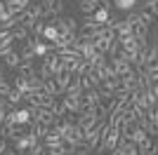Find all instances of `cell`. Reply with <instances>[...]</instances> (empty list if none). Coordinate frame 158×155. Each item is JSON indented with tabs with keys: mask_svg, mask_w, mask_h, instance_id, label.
Wrapping results in <instances>:
<instances>
[{
	"mask_svg": "<svg viewBox=\"0 0 158 155\" xmlns=\"http://www.w3.org/2000/svg\"><path fill=\"white\" fill-rule=\"evenodd\" d=\"M83 129L78 127L76 122H71V125H66L64 127V132H61V141H71V143H78V141H83Z\"/></svg>",
	"mask_w": 158,
	"mask_h": 155,
	"instance_id": "1",
	"label": "cell"
},
{
	"mask_svg": "<svg viewBox=\"0 0 158 155\" xmlns=\"http://www.w3.org/2000/svg\"><path fill=\"white\" fill-rule=\"evenodd\" d=\"M40 59H43V64H45L47 68L52 71V75H57V73L64 71V64H61V59L57 57V52H54V50H50L45 57H40Z\"/></svg>",
	"mask_w": 158,
	"mask_h": 155,
	"instance_id": "2",
	"label": "cell"
},
{
	"mask_svg": "<svg viewBox=\"0 0 158 155\" xmlns=\"http://www.w3.org/2000/svg\"><path fill=\"white\" fill-rule=\"evenodd\" d=\"M21 134H26V132L21 129V125H17V122H2L0 136H2L5 141H14V139H17V136H21Z\"/></svg>",
	"mask_w": 158,
	"mask_h": 155,
	"instance_id": "3",
	"label": "cell"
},
{
	"mask_svg": "<svg viewBox=\"0 0 158 155\" xmlns=\"http://www.w3.org/2000/svg\"><path fill=\"white\" fill-rule=\"evenodd\" d=\"M99 120H102V117H99L97 113H87V115H76V120H73V122L78 125L83 132H87V129H92Z\"/></svg>",
	"mask_w": 158,
	"mask_h": 155,
	"instance_id": "4",
	"label": "cell"
},
{
	"mask_svg": "<svg viewBox=\"0 0 158 155\" xmlns=\"http://www.w3.org/2000/svg\"><path fill=\"white\" fill-rule=\"evenodd\" d=\"M54 26H57V31H59V33H76L78 21L73 19V17H59Z\"/></svg>",
	"mask_w": 158,
	"mask_h": 155,
	"instance_id": "5",
	"label": "cell"
},
{
	"mask_svg": "<svg viewBox=\"0 0 158 155\" xmlns=\"http://www.w3.org/2000/svg\"><path fill=\"white\" fill-rule=\"evenodd\" d=\"M116 150H118V153H123V155H139L137 143H132L130 139H125V136H120V139H118V143H116Z\"/></svg>",
	"mask_w": 158,
	"mask_h": 155,
	"instance_id": "6",
	"label": "cell"
},
{
	"mask_svg": "<svg viewBox=\"0 0 158 155\" xmlns=\"http://www.w3.org/2000/svg\"><path fill=\"white\" fill-rule=\"evenodd\" d=\"M109 64H111V68H113L116 75H125L127 71H132V66L127 64L125 59H120V57H111V59H109Z\"/></svg>",
	"mask_w": 158,
	"mask_h": 155,
	"instance_id": "7",
	"label": "cell"
},
{
	"mask_svg": "<svg viewBox=\"0 0 158 155\" xmlns=\"http://www.w3.org/2000/svg\"><path fill=\"white\" fill-rule=\"evenodd\" d=\"M78 99H80V103H85V106H97V103H99V92H97V87H92V89H83Z\"/></svg>",
	"mask_w": 158,
	"mask_h": 155,
	"instance_id": "8",
	"label": "cell"
},
{
	"mask_svg": "<svg viewBox=\"0 0 158 155\" xmlns=\"http://www.w3.org/2000/svg\"><path fill=\"white\" fill-rule=\"evenodd\" d=\"M17 75L24 78V80L35 78V66H33V61H21V64L17 66Z\"/></svg>",
	"mask_w": 158,
	"mask_h": 155,
	"instance_id": "9",
	"label": "cell"
},
{
	"mask_svg": "<svg viewBox=\"0 0 158 155\" xmlns=\"http://www.w3.org/2000/svg\"><path fill=\"white\" fill-rule=\"evenodd\" d=\"M80 92H83V85H80V78H78V75H71V82L66 85L64 94H66V97H80Z\"/></svg>",
	"mask_w": 158,
	"mask_h": 155,
	"instance_id": "10",
	"label": "cell"
},
{
	"mask_svg": "<svg viewBox=\"0 0 158 155\" xmlns=\"http://www.w3.org/2000/svg\"><path fill=\"white\" fill-rule=\"evenodd\" d=\"M61 101H64V108L69 115H76L80 108V99L78 97H66V94H61Z\"/></svg>",
	"mask_w": 158,
	"mask_h": 155,
	"instance_id": "11",
	"label": "cell"
},
{
	"mask_svg": "<svg viewBox=\"0 0 158 155\" xmlns=\"http://www.w3.org/2000/svg\"><path fill=\"white\" fill-rule=\"evenodd\" d=\"M35 21H38V19H35V17H33V14L28 12V10H24L21 14H17V24H19V26H24L26 31H31L33 26H35Z\"/></svg>",
	"mask_w": 158,
	"mask_h": 155,
	"instance_id": "12",
	"label": "cell"
},
{
	"mask_svg": "<svg viewBox=\"0 0 158 155\" xmlns=\"http://www.w3.org/2000/svg\"><path fill=\"white\" fill-rule=\"evenodd\" d=\"M28 125H31V129H28V134H33V136H35V139H43V136L47 134V129H50V127H47V125L38 122V120H31V122H28Z\"/></svg>",
	"mask_w": 158,
	"mask_h": 155,
	"instance_id": "13",
	"label": "cell"
},
{
	"mask_svg": "<svg viewBox=\"0 0 158 155\" xmlns=\"http://www.w3.org/2000/svg\"><path fill=\"white\" fill-rule=\"evenodd\" d=\"M35 120L50 127V125L54 122V115H52V110H50V108H38V115H35Z\"/></svg>",
	"mask_w": 158,
	"mask_h": 155,
	"instance_id": "14",
	"label": "cell"
},
{
	"mask_svg": "<svg viewBox=\"0 0 158 155\" xmlns=\"http://www.w3.org/2000/svg\"><path fill=\"white\" fill-rule=\"evenodd\" d=\"M109 10H106V7H97V10H94L92 12V19H94V24H99V26H106V19H109Z\"/></svg>",
	"mask_w": 158,
	"mask_h": 155,
	"instance_id": "15",
	"label": "cell"
},
{
	"mask_svg": "<svg viewBox=\"0 0 158 155\" xmlns=\"http://www.w3.org/2000/svg\"><path fill=\"white\" fill-rule=\"evenodd\" d=\"M14 26H17V17H12L10 12H2V14H0V28L10 31V28H14Z\"/></svg>",
	"mask_w": 158,
	"mask_h": 155,
	"instance_id": "16",
	"label": "cell"
},
{
	"mask_svg": "<svg viewBox=\"0 0 158 155\" xmlns=\"http://www.w3.org/2000/svg\"><path fill=\"white\" fill-rule=\"evenodd\" d=\"M54 82H57V87H59V92H61V94H64V89H66V85L71 82V73H66V71L57 73V75H54Z\"/></svg>",
	"mask_w": 158,
	"mask_h": 155,
	"instance_id": "17",
	"label": "cell"
},
{
	"mask_svg": "<svg viewBox=\"0 0 158 155\" xmlns=\"http://www.w3.org/2000/svg\"><path fill=\"white\" fill-rule=\"evenodd\" d=\"M57 35H59V31H57V26L54 24H45V31H43V42H45V40H50V42H54V40H57Z\"/></svg>",
	"mask_w": 158,
	"mask_h": 155,
	"instance_id": "18",
	"label": "cell"
},
{
	"mask_svg": "<svg viewBox=\"0 0 158 155\" xmlns=\"http://www.w3.org/2000/svg\"><path fill=\"white\" fill-rule=\"evenodd\" d=\"M50 110H52V115L54 117H61V115H66V108H64V101H61L59 97L52 101V106H50Z\"/></svg>",
	"mask_w": 158,
	"mask_h": 155,
	"instance_id": "19",
	"label": "cell"
},
{
	"mask_svg": "<svg viewBox=\"0 0 158 155\" xmlns=\"http://www.w3.org/2000/svg\"><path fill=\"white\" fill-rule=\"evenodd\" d=\"M137 21H139V24H144L146 28H151L153 21H156V17H153L151 12H146V10H144V12H137Z\"/></svg>",
	"mask_w": 158,
	"mask_h": 155,
	"instance_id": "20",
	"label": "cell"
},
{
	"mask_svg": "<svg viewBox=\"0 0 158 155\" xmlns=\"http://www.w3.org/2000/svg\"><path fill=\"white\" fill-rule=\"evenodd\" d=\"M99 7V0H80V12L83 14H92Z\"/></svg>",
	"mask_w": 158,
	"mask_h": 155,
	"instance_id": "21",
	"label": "cell"
},
{
	"mask_svg": "<svg viewBox=\"0 0 158 155\" xmlns=\"http://www.w3.org/2000/svg\"><path fill=\"white\" fill-rule=\"evenodd\" d=\"M10 33H12V40H21V42L28 38V31L24 28V26H19V24L14 26V28H10Z\"/></svg>",
	"mask_w": 158,
	"mask_h": 155,
	"instance_id": "22",
	"label": "cell"
},
{
	"mask_svg": "<svg viewBox=\"0 0 158 155\" xmlns=\"http://www.w3.org/2000/svg\"><path fill=\"white\" fill-rule=\"evenodd\" d=\"M2 59H5V64L10 66V68H17V66L21 64V57H19V52H14V50L10 52V54H5Z\"/></svg>",
	"mask_w": 158,
	"mask_h": 155,
	"instance_id": "23",
	"label": "cell"
},
{
	"mask_svg": "<svg viewBox=\"0 0 158 155\" xmlns=\"http://www.w3.org/2000/svg\"><path fill=\"white\" fill-rule=\"evenodd\" d=\"M113 2H116V7H118V10H123V12H130V10H135V7H137L139 0H113Z\"/></svg>",
	"mask_w": 158,
	"mask_h": 155,
	"instance_id": "24",
	"label": "cell"
},
{
	"mask_svg": "<svg viewBox=\"0 0 158 155\" xmlns=\"http://www.w3.org/2000/svg\"><path fill=\"white\" fill-rule=\"evenodd\" d=\"M7 103H12V106H19V103H21V99H24V94H21V92L19 89H14V87H12V92H10V94H7Z\"/></svg>",
	"mask_w": 158,
	"mask_h": 155,
	"instance_id": "25",
	"label": "cell"
},
{
	"mask_svg": "<svg viewBox=\"0 0 158 155\" xmlns=\"http://www.w3.org/2000/svg\"><path fill=\"white\" fill-rule=\"evenodd\" d=\"M43 31H45V21H43V19H38V21H35V26H33V28H31L28 33H31V35H33L35 40H40V38H43Z\"/></svg>",
	"mask_w": 158,
	"mask_h": 155,
	"instance_id": "26",
	"label": "cell"
},
{
	"mask_svg": "<svg viewBox=\"0 0 158 155\" xmlns=\"http://www.w3.org/2000/svg\"><path fill=\"white\" fill-rule=\"evenodd\" d=\"M12 87H14V89H19L21 94H26V92H28V80H24V78L17 75V78H14V85H12Z\"/></svg>",
	"mask_w": 158,
	"mask_h": 155,
	"instance_id": "27",
	"label": "cell"
},
{
	"mask_svg": "<svg viewBox=\"0 0 158 155\" xmlns=\"http://www.w3.org/2000/svg\"><path fill=\"white\" fill-rule=\"evenodd\" d=\"M26 10L33 14V17H35V19H43V14H45V7L40 5V2H35V5H28Z\"/></svg>",
	"mask_w": 158,
	"mask_h": 155,
	"instance_id": "28",
	"label": "cell"
},
{
	"mask_svg": "<svg viewBox=\"0 0 158 155\" xmlns=\"http://www.w3.org/2000/svg\"><path fill=\"white\" fill-rule=\"evenodd\" d=\"M43 82H45V80H40V78L38 75H35V78H31V80H28V92H40V89H43Z\"/></svg>",
	"mask_w": 158,
	"mask_h": 155,
	"instance_id": "29",
	"label": "cell"
},
{
	"mask_svg": "<svg viewBox=\"0 0 158 155\" xmlns=\"http://www.w3.org/2000/svg\"><path fill=\"white\" fill-rule=\"evenodd\" d=\"M14 47H12V40H7V42H0V59L5 57V54H10Z\"/></svg>",
	"mask_w": 158,
	"mask_h": 155,
	"instance_id": "30",
	"label": "cell"
},
{
	"mask_svg": "<svg viewBox=\"0 0 158 155\" xmlns=\"http://www.w3.org/2000/svg\"><path fill=\"white\" fill-rule=\"evenodd\" d=\"M10 92H12V85L5 82V80H0V97H7Z\"/></svg>",
	"mask_w": 158,
	"mask_h": 155,
	"instance_id": "31",
	"label": "cell"
},
{
	"mask_svg": "<svg viewBox=\"0 0 158 155\" xmlns=\"http://www.w3.org/2000/svg\"><path fill=\"white\" fill-rule=\"evenodd\" d=\"M146 5V12H151L153 17H156V12H158V0H149V2H144Z\"/></svg>",
	"mask_w": 158,
	"mask_h": 155,
	"instance_id": "32",
	"label": "cell"
},
{
	"mask_svg": "<svg viewBox=\"0 0 158 155\" xmlns=\"http://www.w3.org/2000/svg\"><path fill=\"white\" fill-rule=\"evenodd\" d=\"M7 40H12V33L5 31V28H0V42H7ZM14 42V40H12Z\"/></svg>",
	"mask_w": 158,
	"mask_h": 155,
	"instance_id": "33",
	"label": "cell"
},
{
	"mask_svg": "<svg viewBox=\"0 0 158 155\" xmlns=\"http://www.w3.org/2000/svg\"><path fill=\"white\" fill-rule=\"evenodd\" d=\"M40 155H64V153H61V148L57 146V148H45V150H43Z\"/></svg>",
	"mask_w": 158,
	"mask_h": 155,
	"instance_id": "34",
	"label": "cell"
},
{
	"mask_svg": "<svg viewBox=\"0 0 158 155\" xmlns=\"http://www.w3.org/2000/svg\"><path fill=\"white\" fill-rule=\"evenodd\" d=\"M5 115H7V110H5V108H0V125L5 122Z\"/></svg>",
	"mask_w": 158,
	"mask_h": 155,
	"instance_id": "35",
	"label": "cell"
},
{
	"mask_svg": "<svg viewBox=\"0 0 158 155\" xmlns=\"http://www.w3.org/2000/svg\"><path fill=\"white\" fill-rule=\"evenodd\" d=\"M52 2H54V0H40V5H43V7H50Z\"/></svg>",
	"mask_w": 158,
	"mask_h": 155,
	"instance_id": "36",
	"label": "cell"
},
{
	"mask_svg": "<svg viewBox=\"0 0 158 155\" xmlns=\"http://www.w3.org/2000/svg\"><path fill=\"white\" fill-rule=\"evenodd\" d=\"M5 12V0H0V14Z\"/></svg>",
	"mask_w": 158,
	"mask_h": 155,
	"instance_id": "37",
	"label": "cell"
},
{
	"mask_svg": "<svg viewBox=\"0 0 158 155\" xmlns=\"http://www.w3.org/2000/svg\"><path fill=\"white\" fill-rule=\"evenodd\" d=\"M109 155H118V150H111V153H109Z\"/></svg>",
	"mask_w": 158,
	"mask_h": 155,
	"instance_id": "38",
	"label": "cell"
},
{
	"mask_svg": "<svg viewBox=\"0 0 158 155\" xmlns=\"http://www.w3.org/2000/svg\"><path fill=\"white\" fill-rule=\"evenodd\" d=\"M0 80H5V78H2V71H0Z\"/></svg>",
	"mask_w": 158,
	"mask_h": 155,
	"instance_id": "39",
	"label": "cell"
},
{
	"mask_svg": "<svg viewBox=\"0 0 158 155\" xmlns=\"http://www.w3.org/2000/svg\"><path fill=\"white\" fill-rule=\"evenodd\" d=\"M139 2H149V0H139Z\"/></svg>",
	"mask_w": 158,
	"mask_h": 155,
	"instance_id": "40",
	"label": "cell"
},
{
	"mask_svg": "<svg viewBox=\"0 0 158 155\" xmlns=\"http://www.w3.org/2000/svg\"><path fill=\"white\" fill-rule=\"evenodd\" d=\"M113 150H116V148H113ZM118 155H123V153H118Z\"/></svg>",
	"mask_w": 158,
	"mask_h": 155,
	"instance_id": "41",
	"label": "cell"
},
{
	"mask_svg": "<svg viewBox=\"0 0 158 155\" xmlns=\"http://www.w3.org/2000/svg\"><path fill=\"white\" fill-rule=\"evenodd\" d=\"M78 2H80V0H78Z\"/></svg>",
	"mask_w": 158,
	"mask_h": 155,
	"instance_id": "42",
	"label": "cell"
},
{
	"mask_svg": "<svg viewBox=\"0 0 158 155\" xmlns=\"http://www.w3.org/2000/svg\"><path fill=\"white\" fill-rule=\"evenodd\" d=\"M146 155H149V153H146Z\"/></svg>",
	"mask_w": 158,
	"mask_h": 155,
	"instance_id": "43",
	"label": "cell"
}]
</instances>
